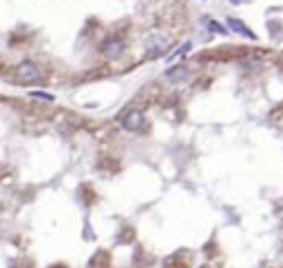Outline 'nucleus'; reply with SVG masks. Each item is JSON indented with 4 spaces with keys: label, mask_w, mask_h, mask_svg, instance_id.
<instances>
[{
    "label": "nucleus",
    "mask_w": 283,
    "mask_h": 268,
    "mask_svg": "<svg viewBox=\"0 0 283 268\" xmlns=\"http://www.w3.org/2000/svg\"><path fill=\"white\" fill-rule=\"evenodd\" d=\"M210 29H213V31H217V34H226V29H224V27H219L217 22H210Z\"/></svg>",
    "instance_id": "obj_8"
},
{
    "label": "nucleus",
    "mask_w": 283,
    "mask_h": 268,
    "mask_svg": "<svg viewBox=\"0 0 283 268\" xmlns=\"http://www.w3.org/2000/svg\"><path fill=\"white\" fill-rule=\"evenodd\" d=\"M232 3H234V5H239V3H241V0H232Z\"/></svg>",
    "instance_id": "obj_10"
},
{
    "label": "nucleus",
    "mask_w": 283,
    "mask_h": 268,
    "mask_svg": "<svg viewBox=\"0 0 283 268\" xmlns=\"http://www.w3.org/2000/svg\"><path fill=\"white\" fill-rule=\"evenodd\" d=\"M228 24H230V29L232 31H237V34H241V36H246V38H250V40H255L257 36L250 31L248 27H246V24L241 22V20H237V18H228Z\"/></svg>",
    "instance_id": "obj_6"
},
{
    "label": "nucleus",
    "mask_w": 283,
    "mask_h": 268,
    "mask_svg": "<svg viewBox=\"0 0 283 268\" xmlns=\"http://www.w3.org/2000/svg\"><path fill=\"white\" fill-rule=\"evenodd\" d=\"M14 78L20 84H35V82L42 80V71H40V66L35 62H31V60H25V62H20L14 69Z\"/></svg>",
    "instance_id": "obj_1"
},
{
    "label": "nucleus",
    "mask_w": 283,
    "mask_h": 268,
    "mask_svg": "<svg viewBox=\"0 0 283 268\" xmlns=\"http://www.w3.org/2000/svg\"><path fill=\"white\" fill-rule=\"evenodd\" d=\"M188 76H190V69L186 64H175V66H171V69L166 71V80L168 82H175V84L186 82V80H188Z\"/></svg>",
    "instance_id": "obj_5"
},
{
    "label": "nucleus",
    "mask_w": 283,
    "mask_h": 268,
    "mask_svg": "<svg viewBox=\"0 0 283 268\" xmlns=\"http://www.w3.org/2000/svg\"><path fill=\"white\" fill-rule=\"evenodd\" d=\"M31 97H45V100H53V95H49V93H45V91H33L31 93Z\"/></svg>",
    "instance_id": "obj_7"
},
{
    "label": "nucleus",
    "mask_w": 283,
    "mask_h": 268,
    "mask_svg": "<svg viewBox=\"0 0 283 268\" xmlns=\"http://www.w3.org/2000/svg\"><path fill=\"white\" fill-rule=\"evenodd\" d=\"M144 124H146V120H144V113L142 111H137V109H133V111H129L122 118V126L126 131H131V133H140L144 131Z\"/></svg>",
    "instance_id": "obj_4"
},
{
    "label": "nucleus",
    "mask_w": 283,
    "mask_h": 268,
    "mask_svg": "<svg viewBox=\"0 0 283 268\" xmlns=\"http://www.w3.org/2000/svg\"><path fill=\"white\" fill-rule=\"evenodd\" d=\"M124 49H126V42L119 38V36H111V38H106L104 42H102L100 51H102V56H104V58L113 60V58H119V56H122Z\"/></svg>",
    "instance_id": "obj_3"
},
{
    "label": "nucleus",
    "mask_w": 283,
    "mask_h": 268,
    "mask_svg": "<svg viewBox=\"0 0 283 268\" xmlns=\"http://www.w3.org/2000/svg\"><path fill=\"white\" fill-rule=\"evenodd\" d=\"M168 49H171V40H168L166 36L153 34V36H148V38H146V56H148V58H159V56H164Z\"/></svg>",
    "instance_id": "obj_2"
},
{
    "label": "nucleus",
    "mask_w": 283,
    "mask_h": 268,
    "mask_svg": "<svg viewBox=\"0 0 283 268\" xmlns=\"http://www.w3.org/2000/svg\"><path fill=\"white\" fill-rule=\"evenodd\" d=\"M51 268H67V266H62V264H56V266H51Z\"/></svg>",
    "instance_id": "obj_9"
}]
</instances>
